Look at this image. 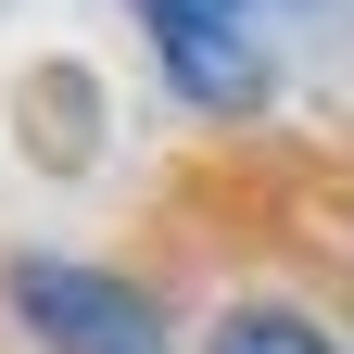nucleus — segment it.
I'll use <instances>...</instances> for the list:
<instances>
[{
  "instance_id": "f257e3e1",
  "label": "nucleus",
  "mask_w": 354,
  "mask_h": 354,
  "mask_svg": "<svg viewBox=\"0 0 354 354\" xmlns=\"http://www.w3.org/2000/svg\"><path fill=\"white\" fill-rule=\"evenodd\" d=\"M13 317L38 329V354H165L152 304L114 291L102 266H51V253H26V266H13Z\"/></svg>"
},
{
  "instance_id": "f03ea898",
  "label": "nucleus",
  "mask_w": 354,
  "mask_h": 354,
  "mask_svg": "<svg viewBox=\"0 0 354 354\" xmlns=\"http://www.w3.org/2000/svg\"><path fill=\"white\" fill-rule=\"evenodd\" d=\"M165 76L190 102H253V38H241V0H140Z\"/></svg>"
},
{
  "instance_id": "7ed1b4c3",
  "label": "nucleus",
  "mask_w": 354,
  "mask_h": 354,
  "mask_svg": "<svg viewBox=\"0 0 354 354\" xmlns=\"http://www.w3.org/2000/svg\"><path fill=\"white\" fill-rule=\"evenodd\" d=\"M203 354H342V342H329L317 317H291V304H241V317L215 329Z\"/></svg>"
}]
</instances>
